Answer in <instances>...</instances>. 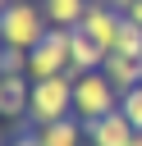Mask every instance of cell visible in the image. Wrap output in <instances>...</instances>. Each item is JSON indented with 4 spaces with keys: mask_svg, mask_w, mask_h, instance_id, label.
Returning a JSON list of instances; mask_svg holds the SVG:
<instances>
[{
    "mask_svg": "<svg viewBox=\"0 0 142 146\" xmlns=\"http://www.w3.org/2000/svg\"><path fill=\"white\" fill-rule=\"evenodd\" d=\"M46 32H50V18H46V9L32 5V0H14V5L0 14V41L14 46V50H32V46H41Z\"/></svg>",
    "mask_w": 142,
    "mask_h": 146,
    "instance_id": "cell-1",
    "label": "cell"
},
{
    "mask_svg": "<svg viewBox=\"0 0 142 146\" xmlns=\"http://www.w3.org/2000/svg\"><path fill=\"white\" fill-rule=\"evenodd\" d=\"M69 114H73V73L32 82V105H27V123L32 128H46V123L69 119Z\"/></svg>",
    "mask_w": 142,
    "mask_h": 146,
    "instance_id": "cell-2",
    "label": "cell"
},
{
    "mask_svg": "<svg viewBox=\"0 0 142 146\" xmlns=\"http://www.w3.org/2000/svg\"><path fill=\"white\" fill-rule=\"evenodd\" d=\"M69 41H73V27H50V32L41 36V46H32V50H27V78H32V82H41V78L73 73Z\"/></svg>",
    "mask_w": 142,
    "mask_h": 146,
    "instance_id": "cell-3",
    "label": "cell"
},
{
    "mask_svg": "<svg viewBox=\"0 0 142 146\" xmlns=\"http://www.w3.org/2000/svg\"><path fill=\"white\" fill-rule=\"evenodd\" d=\"M110 110H119L115 82H110L105 73H73V114H78L82 123H92V119H101V114H110Z\"/></svg>",
    "mask_w": 142,
    "mask_h": 146,
    "instance_id": "cell-4",
    "label": "cell"
},
{
    "mask_svg": "<svg viewBox=\"0 0 142 146\" xmlns=\"http://www.w3.org/2000/svg\"><path fill=\"white\" fill-rule=\"evenodd\" d=\"M119 27H124V9H115L110 0H92L87 14H82V23H78V32H87L105 55L119 46Z\"/></svg>",
    "mask_w": 142,
    "mask_h": 146,
    "instance_id": "cell-5",
    "label": "cell"
},
{
    "mask_svg": "<svg viewBox=\"0 0 142 146\" xmlns=\"http://www.w3.org/2000/svg\"><path fill=\"white\" fill-rule=\"evenodd\" d=\"M82 128H87V146H128L133 141V123H128L124 110H110V114H101Z\"/></svg>",
    "mask_w": 142,
    "mask_h": 146,
    "instance_id": "cell-6",
    "label": "cell"
},
{
    "mask_svg": "<svg viewBox=\"0 0 142 146\" xmlns=\"http://www.w3.org/2000/svg\"><path fill=\"white\" fill-rule=\"evenodd\" d=\"M27 105H32V78H0V119H27Z\"/></svg>",
    "mask_w": 142,
    "mask_h": 146,
    "instance_id": "cell-7",
    "label": "cell"
},
{
    "mask_svg": "<svg viewBox=\"0 0 142 146\" xmlns=\"http://www.w3.org/2000/svg\"><path fill=\"white\" fill-rule=\"evenodd\" d=\"M101 73L115 82V91H119V96H124V91H133V87H142V59H133V55L110 50V55H105V64H101Z\"/></svg>",
    "mask_w": 142,
    "mask_h": 146,
    "instance_id": "cell-8",
    "label": "cell"
},
{
    "mask_svg": "<svg viewBox=\"0 0 142 146\" xmlns=\"http://www.w3.org/2000/svg\"><path fill=\"white\" fill-rule=\"evenodd\" d=\"M37 137H41V146H82L87 141V128H82L78 114H69V119H55V123L37 128Z\"/></svg>",
    "mask_w": 142,
    "mask_h": 146,
    "instance_id": "cell-9",
    "label": "cell"
},
{
    "mask_svg": "<svg viewBox=\"0 0 142 146\" xmlns=\"http://www.w3.org/2000/svg\"><path fill=\"white\" fill-rule=\"evenodd\" d=\"M69 55H73V73H101V64H105V50L78 27H73V41H69Z\"/></svg>",
    "mask_w": 142,
    "mask_h": 146,
    "instance_id": "cell-10",
    "label": "cell"
},
{
    "mask_svg": "<svg viewBox=\"0 0 142 146\" xmlns=\"http://www.w3.org/2000/svg\"><path fill=\"white\" fill-rule=\"evenodd\" d=\"M87 5H92V0H41L50 27H78L82 14H87Z\"/></svg>",
    "mask_w": 142,
    "mask_h": 146,
    "instance_id": "cell-11",
    "label": "cell"
},
{
    "mask_svg": "<svg viewBox=\"0 0 142 146\" xmlns=\"http://www.w3.org/2000/svg\"><path fill=\"white\" fill-rule=\"evenodd\" d=\"M119 55H133V59H142V27L133 23V18H124V27H119V46H115Z\"/></svg>",
    "mask_w": 142,
    "mask_h": 146,
    "instance_id": "cell-12",
    "label": "cell"
},
{
    "mask_svg": "<svg viewBox=\"0 0 142 146\" xmlns=\"http://www.w3.org/2000/svg\"><path fill=\"white\" fill-rule=\"evenodd\" d=\"M27 78V50H14V46H5V59H0V78Z\"/></svg>",
    "mask_w": 142,
    "mask_h": 146,
    "instance_id": "cell-13",
    "label": "cell"
},
{
    "mask_svg": "<svg viewBox=\"0 0 142 146\" xmlns=\"http://www.w3.org/2000/svg\"><path fill=\"white\" fill-rule=\"evenodd\" d=\"M119 110L128 114V123H133V132H142V87H133V91H124V96H119Z\"/></svg>",
    "mask_w": 142,
    "mask_h": 146,
    "instance_id": "cell-14",
    "label": "cell"
},
{
    "mask_svg": "<svg viewBox=\"0 0 142 146\" xmlns=\"http://www.w3.org/2000/svg\"><path fill=\"white\" fill-rule=\"evenodd\" d=\"M9 146H41V137H37V128H32V132L23 128V132H14V137H9Z\"/></svg>",
    "mask_w": 142,
    "mask_h": 146,
    "instance_id": "cell-15",
    "label": "cell"
},
{
    "mask_svg": "<svg viewBox=\"0 0 142 146\" xmlns=\"http://www.w3.org/2000/svg\"><path fill=\"white\" fill-rule=\"evenodd\" d=\"M124 18H133V23H137V27H142V0H133V5H128V9H124Z\"/></svg>",
    "mask_w": 142,
    "mask_h": 146,
    "instance_id": "cell-16",
    "label": "cell"
},
{
    "mask_svg": "<svg viewBox=\"0 0 142 146\" xmlns=\"http://www.w3.org/2000/svg\"><path fill=\"white\" fill-rule=\"evenodd\" d=\"M0 146H9V132H5V119H0Z\"/></svg>",
    "mask_w": 142,
    "mask_h": 146,
    "instance_id": "cell-17",
    "label": "cell"
},
{
    "mask_svg": "<svg viewBox=\"0 0 142 146\" xmlns=\"http://www.w3.org/2000/svg\"><path fill=\"white\" fill-rule=\"evenodd\" d=\"M110 5H115V9H128V5H133V0H110Z\"/></svg>",
    "mask_w": 142,
    "mask_h": 146,
    "instance_id": "cell-18",
    "label": "cell"
},
{
    "mask_svg": "<svg viewBox=\"0 0 142 146\" xmlns=\"http://www.w3.org/2000/svg\"><path fill=\"white\" fill-rule=\"evenodd\" d=\"M128 146H142V132H133V141H128Z\"/></svg>",
    "mask_w": 142,
    "mask_h": 146,
    "instance_id": "cell-19",
    "label": "cell"
},
{
    "mask_svg": "<svg viewBox=\"0 0 142 146\" xmlns=\"http://www.w3.org/2000/svg\"><path fill=\"white\" fill-rule=\"evenodd\" d=\"M9 5H14V0H0V14H5V9H9Z\"/></svg>",
    "mask_w": 142,
    "mask_h": 146,
    "instance_id": "cell-20",
    "label": "cell"
},
{
    "mask_svg": "<svg viewBox=\"0 0 142 146\" xmlns=\"http://www.w3.org/2000/svg\"><path fill=\"white\" fill-rule=\"evenodd\" d=\"M0 59H5V41H0Z\"/></svg>",
    "mask_w": 142,
    "mask_h": 146,
    "instance_id": "cell-21",
    "label": "cell"
}]
</instances>
